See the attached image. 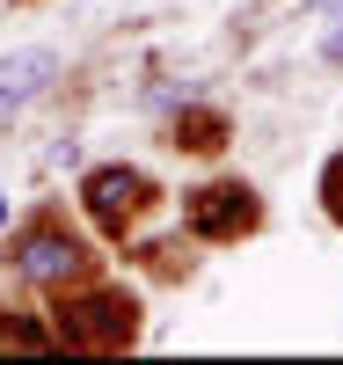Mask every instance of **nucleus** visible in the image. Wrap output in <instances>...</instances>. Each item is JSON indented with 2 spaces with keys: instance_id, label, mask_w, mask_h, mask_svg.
Returning <instances> with one entry per match:
<instances>
[{
  "instance_id": "nucleus-1",
  "label": "nucleus",
  "mask_w": 343,
  "mask_h": 365,
  "mask_svg": "<svg viewBox=\"0 0 343 365\" xmlns=\"http://www.w3.org/2000/svg\"><path fill=\"white\" fill-rule=\"evenodd\" d=\"M15 270L29 285H66V278H81V241L58 227H29L15 241Z\"/></svg>"
},
{
  "instance_id": "nucleus-4",
  "label": "nucleus",
  "mask_w": 343,
  "mask_h": 365,
  "mask_svg": "<svg viewBox=\"0 0 343 365\" xmlns=\"http://www.w3.org/2000/svg\"><path fill=\"white\" fill-rule=\"evenodd\" d=\"M51 73H58V51H44V44L8 51V58H0V117H15L22 103H37L51 88Z\"/></svg>"
},
{
  "instance_id": "nucleus-7",
  "label": "nucleus",
  "mask_w": 343,
  "mask_h": 365,
  "mask_svg": "<svg viewBox=\"0 0 343 365\" xmlns=\"http://www.w3.org/2000/svg\"><path fill=\"white\" fill-rule=\"evenodd\" d=\"M329 58H343V22H336V29H329Z\"/></svg>"
},
{
  "instance_id": "nucleus-3",
  "label": "nucleus",
  "mask_w": 343,
  "mask_h": 365,
  "mask_svg": "<svg viewBox=\"0 0 343 365\" xmlns=\"http://www.w3.org/2000/svg\"><path fill=\"white\" fill-rule=\"evenodd\" d=\"M88 212H96L110 234H124L146 212V175L139 168H96L88 175Z\"/></svg>"
},
{
  "instance_id": "nucleus-6",
  "label": "nucleus",
  "mask_w": 343,
  "mask_h": 365,
  "mask_svg": "<svg viewBox=\"0 0 343 365\" xmlns=\"http://www.w3.org/2000/svg\"><path fill=\"white\" fill-rule=\"evenodd\" d=\"M322 197H329V212L343 220V154H336V161H329V175H322Z\"/></svg>"
},
{
  "instance_id": "nucleus-8",
  "label": "nucleus",
  "mask_w": 343,
  "mask_h": 365,
  "mask_svg": "<svg viewBox=\"0 0 343 365\" xmlns=\"http://www.w3.org/2000/svg\"><path fill=\"white\" fill-rule=\"evenodd\" d=\"M0 220H8V205H0Z\"/></svg>"
},
{
  "instance_id": "nucleus-5",
  "label": "nucleus",
  "mask_w": 343,
  "mask_h": 365,
  "mask_svg": "<svg viewBox=\"0 0 343 365\" xmlns=\"http://www.w3.org/2000/svg\"><path fill=\"white\" fill-rule=\"evenodd\" d=\"M58 336H66V344H124V336H132V299H117V292L88 299V307L58 314Z\"/></svg>"
},
{
  "instance_id": "nucleus-2",
  "label": "nucleus",
  "mask_w": 343,
  "mask_h": 365,
  "mask_svg": "<svg viewBox=\"0 0 343 365\" xmlns=\"http://www.w3.org/2000/svg\"><path fill=\"white\" fill-rule=\"evenodd\" d=\"M190 227H198L205 241L248 234V227H256V190H248V182H212V190H198V197H190Z\"/></svg>"
}]
</instances>
